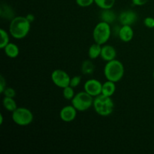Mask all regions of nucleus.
<instances>
[{"mask_svg": "<svg viewBox=\"0 0 154 154\" xmlns=\"http://www.w3.org/2000/svg\"><path fill=\"white\" fill-rule=\"evenodd\" d=\"M26 19L28 20L29 22H30L31 23L35 20V15L32 14H28L26 16Z\"/></svg>", "mask_w": 154, "mask_h": 154, "instance_id": "obj_29", "label": "nucleus"}, {"mask_svg": "<svg viewBox=\"0 0 154 154\" xmlns=\"http://www.w3.org/2000/svg\"><path fill=\"white\" fill-rule=\"evenodd\" d=\"M2 105L5 109L11 113L18 108L17 102H15L14 98L6 97V96H4V99L2 100Z\"/></svg>", "mask_w": 154, "mask_h": 154, "instance_id": "obj_17", "label": "nucleus"}, {"mask_svg": "<svg viewBox=\"0 0 154 154\" xmlns=\"http://www.w3.org/2000/svg\"><path fill=\"white\" fill-rule=\"evenodd\" d=\"M0 14H1V17L2 18L11 20L15 17L13 9L8 5H2L1 9H0Z\"/></svg>", "mask_w": 154, "mask_h": 154, "instance_id": "obj_18", "label": "nucleus"}, {"mask_svg": "<svg viewBox=\"0 0 154 154\" xmlns=\"http://www.w3.org/2000/svg\"><path fill=\"white\" fill-rule=\"evenodd\" d=\"M0 35H1V42H0V48L1 49H4L5 47L9 43V40H10V38H9V32H8L6 30H5L4 29L2 28L0 29Z\"/></svg>", "mask_w": 154, "mask_h": 154, "instance_id": "obj_21", "label": "nucleus"}, {"mask_svg": "<svg viewBox=\"0 0 154 154\" xmlns=\"http://www.w3.org/2000/svg\"><path fill=\"white\" fill-rule=\"evenodd\" d=\"M3 50H4V52L5 54V55L7 57H8L9 58L11 59H14L16 57H17L20 54L19 47L15 43H13V42H9L5 47V48Z\"/></svg>", "mask_w": 154, "mask_h": 154, "instance_id": "obj_14", "label": "nucleus"}, {"mask_svg": "<svg viewBox=\"0 0 154 154\" xmlns=\"http://www.w3.org/2000/svg\"><path fill=\"white\" fill-rule=\"evenodd\" d=\"M118 20L122 26H132L138 20V14L134 11L127 10L121 12L118 16Z\"/></svg>", "mask_w": 154, "mask_h": 154, "instance_id": "obj_10", "label": "nucleus"}, {"mask_svg": "<svg viewBox=\"0 0 154 154\" xmlns=\"http://www.w3.org/2000/svg\"><path fill=\"white\" fill-rule=\"evenodd\" d=\"M84 91L95 98L102 94V84L99 80L91 78L84 83Z\"/></svg>", "mask_w": 154, "mask_h": 154, "instance_id": "obj_8", "label": "nucleus"}, {"mask_svg": "<svg viewBox=\"0 0 154 154\" xmlns=\"http://www.w3.org/2000/svg\"><path fill=\"white\" fill-rule=\"evenodd\" d=\"M144 24L149 29L154 28V18L152 17H147L144 20Z\"/></svg>", "mask_w": 154, "mask_h": 154, "instance_id": "obj_26", "label": "nucleus"}, {"mask_svg": "<svg viewBox=\"0 0 154 154\" xmlns=\"http://www.w3.org/2000/svg\"><path fill=\"white\" fill-rule=\"evenodd\" d=\"M31 28V23L26 17L17 16L11 20L8 32L15 39H23L26 37Z\"/></svg>", "mask_w": 154, "mask_h": 154, "instance_id": "obj_1", "label": "nucleus"}, {"mask_svg": "<svg viewBox=\"0 0 154 154\" xmlns=\"http://www.w3.org/2000/svg\"><path fill=\"white\" fill-rule=\"evenodd\" d=\"M12 120L20 126H26L31 124L34 119L32 112L24 107H18L12 112Z\"/></svg>", "mask_w": 154, "mask_h": 154, "instance_id": "obj_6", "label": "nucleus"}, {"mask_svg": "<svg viewBox=\"0 0 154 154\" xmlns=\"http://www.w3.org/2000/svg\"><path fill=\"white\" fill-rule=\"evenodd\" d=\"M3 118H4V117H3L2 114H0V125L3 124Z\"/></svg>", "mask_w": 154, "mask_h": 154, "instance_id": "obj_30", "label": "nucleus"}, {"mask_svg": "<svg viewBox=\"0 0 154 154\" xmlns=\"http://www.w3.org/2000/svg\"><path fill=\"white\" fill-rule=\"evenodd\" d=\"M2 94L6 97L14 98L16 96V91H15L14 89L11 88V87H6Z\"/></svg>", "mask_w": 154, "mask_h": 154, "instance_id": "obj_25", "label": "nucleus"}, {"mask_svg": "<svg viewBox=\"0 0 154 154\" xmlns=\"http://www.w3.org/2000/svg\"><path fill=\"white\" fill-rule=\"evenodd\" d=\"M95 66L90 60H84L81 64V72L83 75H90L94 72Z\"/></svg>", "mask_w": 154, "mask_h": 154, "instance_id": "obj_19", "label": "nucleus"}, {"mask_svg": "<svg viewBox=\"0 0 154 154\" xmlns=\"http://www.w3.org/2000/svg\"><path fill=\"white\" fill-rule=\"evenodd\" d=\"M81 82V76H74L71 78L70 80V84L69 85L72 87L73 88L78 87Z\"/></svg>", "mask_w": 154, "mask_h": 154, "instance_id": "obj_24", "label": "nucleus"}, {"mask_svg": "<svg viewBox=\"0 0 154 154\" xmlns=\"http://www.w3.org/2000/svg\"><path fill=\"white\" fill-rule=\"evenodd\" d=\"M116 83L113 82V81H108L107 80L105 82L102 84V94L104 96H109L111 97L115 93L116 91Z\"/></svg>", "mask_w": 154, "mask_h": 154, "instance_id": "obj_15", "label": "nucleus"}, {"mask_svg": "<svg viewBox=\"0 0 154 154\" xmlns=\"http://www.w3.org/2000/svg\"><path fill=\"white\" fill-rule=\"evenodd\" d=\"M63 96L64 99L66 100H72L75 95L73 87L69 85L63 88Z\"/></svg>", "mask_w": 154, "mask_h": 154, "instance_id": "obj_22", "label": "nucleus"}, {"mask_svg": "<svg viewBox=\"0 0 154 154\" xmlns=\"http://www.w3.org/2000/svg\"><path fill=\"white\" fill-rule=\"evenodd\" d=\"M93 107L97 114L102 117H108L114 111V102L111 97L101 94L94 98Z\"/></svg>", "mask_w": 154, "mask_h": 154, "instance_id": "obj_3", "label": "nucleus"}, {"mask_svg": "<svg viewBox=\"0 0 154 154\" xmlns=\"http://www.w3.org/2000/svg\"><path fill=\"white\" fill-rule=\"evenodd\" d=\"M95 4L101 9H111L115 4L116 0H94Z\"/></svg>", "mask_w": 154, "mask_h": 154, "instance_id": "obj_20", "label": "nucleus"}, {"mask_svg": "<svg viewBox=\"0 0 154 154\" xmlns=\"http://www.w3.org/2000/svg\"><path fill=\"white\" fill-rule=\"evenodd\" d=\"M71 77L69 74L62 69H56L51 73V81L57 87L65 88L70 84Z\"/></svg>", "mask_w": 154, "mask_h": 154, "instance_id": "obj_7", "label": "nucleus"}, {"mask_svg": "<svg viewBox=\"0 0 154 154\" xmlns=\"http://www.w3.org/2000/svg\"><path fill=\"white\" fill-rule=\"evenodd\" d=\"M102 45L96 43L91 45L88 50V57L90 60H96L98 57H100Z\"/></svg>", "mask_w": 154, "mask_h": 154, "instance_id": "obj_16", "label": "nucleus"}, {"mask_svg": "<svg viewBox=\"0 0 154 154\" xmlns=\"http://www.w3.org/2000/svg\"><path fill=\"white\" fill-rule=\"evenodd\" d=\"M77 113L78 111L73 105H66L60 110V117L63 122L70 123L76 118Z\"/></svg>", "mask_w": 154, "mask_h": 154, "instance_id": "obj_9", "label": "nucleus"}, {"mask_svg": "<svg viewBox=\"0 0 154 154\" xmlns=\"http://www.w3.org/2000/svg\"><path fill=\"white\" fill-rule=\"evenodd\" d=\"M111 24L104 21H100L95 26L93 31V38L94 42L101 45H105L111 38Z\"/></svg>", "mask_w": 154, "mask_h": 154, "instance_id": "obj_4", "label": "nucleus"}, {"mask_svg": "<svg viewBox=\"0 0 154 154\" xmlns=\"http://www.w3.org/2000/svg\"><path fill=\"white\" fill-rule=\"evenodd\" d=\"M149 0H132V4L136 6H142L144 5L148 2Z\"/></svg>", "mask_w": 154, "mask_h": 154, "instance_id": "obj_28", "label": "nucleus"}, {"mask_svg": "<svg viewBox=\"0 0 154 154\" xmlns=\"http://www.w3.org/2000/svg\"><path fill=\"white\" fill-rule=\"evenodd\" d=\"M124 66L120 60H113L107 62L104 67V75L108 81L118 82L124 75Z\"/></svg>", "mask_w": 154, "mask_h": 154, "instance_id": "obj_2", "label": "nucleus"}, {"mask_svg": "<svg viewBox=\"0 0 154 154\" xmlns=\"http://www.w3.org/2000/svg\"><path fill=\"white\" fill-rule=\"evenodd\" d=\"M100 57L106 62L115 60L117 57V51L112 45H103L102 47Z\"/></svg>", "mask_w": 154, "mask_h": 154, "instance_id": "obj_11", "label": "nucleus"}, {"mask_svg": "<svg viewBox=\"0 0 154 154\" xmlns=\"http://www.w3.org/2000/svg\"><path fill=\"white\" fill-rule=\"evenodd\" d=\"M118 36L120 40L123 42H129L134 37V30L132 26L123 25L120 28Z\"/></svg>", "mask_w": 154, "mask_h": 154, "instance_id": "obj_12", "label": "nucleus"}, {"mask_svg": "<svg viewBox=\"0 0 154 154\" xmlns=\"http://www.w3.org/2000/svg\"><path fill=\"white\" fill-rule=\"evenodd\" d=\"M6 88V80L5 79L4 77L1 75L0 77V93L2 94L4 90Z\"/></svg>", "mask_w": 154, "mask_h": 154, "instance_id": "obj_27", "label": "nucleus"}, {"mask_svg": "<svg viewBox=\"0 0 154 154\" xmlns=\"http://www.w3.org/2000/svg\"><path fill=\"white\" fill-rule=\"evenodd\" d=\"M75 2L78 6L82 8H87L95 3L94 0H75Z\"/></svg>", "mask_w": 154, "mask_h": 154, "instance_id": "obj_23", "label": "nucleus"}, {"mask_svg": "<svg viewBox=\"0 0 154 154\" xmlns=\"http://www.w3.org/2000/svg\"><path fill=\"white\" fill-rule=\"evenodd\" d=\"M99 18L101 21L111 24L117 20V16L115 12L113 11L111 9H102L99 14Z\"/></svg>", "mask_w": 154, "mask_h": 154, "instance_id": "obj_13", "label": "nucleus"}, {"mask_svg": "<svg viewBox=\"0 0 154 154\" xmlns=\"http://www.w3.org/2000/svg\"><path fill=\"white\" fill-rule=\"evenodd\" d=\"M94 97L90 96L86 91H81L76 93L71 100L72 105L78 111H85L93 107Z\"/></svg>", "mask_w": 154, "mask_h": 154, "instance_id": "obj_5", "label": "nucleus"}, {"mask_svg": "<svg viewBox=\"0 0 154 154\" xmlns=\"http://www.w3.org/2000/svg\"><path fill=\"white\" fill-rule=\"evenodd\" d=\"M153 79H154V70H153Z\"/></svg>", "mask_w": 154, "mask_h": 154, "instance_id": "obj_31", "label": "nucleus"}]
</instances>
